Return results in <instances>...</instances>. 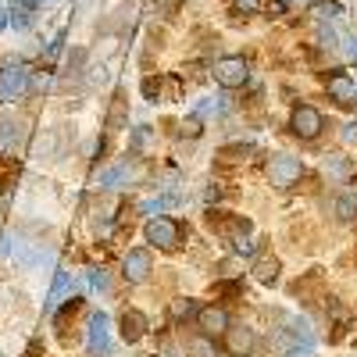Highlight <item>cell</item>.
I'll list each match as a JSON object with an SVG mask.
<instances>
[{"label":"cell","mask_w":357,"mask_h":357,"mask_svg":"<svg viewBox=\"0 0 357 357\" xmlns=\"http://www.w3.org/2000/svg\"><path fill=\"white\" fill-rule=\"evenodd\" d=\"M304 175V165L301 158H289V154H275L272 161H268V178H272V186L279 190H289L296 178Z\"/></svg>","instance_id":"cell-1"},{"label":"cell","mask_w":357,"mask_h":357,"mask_svg":"<svg viewBox=\"0 0 357 357\" xmlns=\"http://www.w3.org/2000/svg\"><path fill=\"white\" fill-rule=\"evenodd\" d=\"M211 72H215V79H218L225 89H236V86H243V82L250 79V68H247L243 57H218Z\"/></svg>","instance_id":"cell-2"},{"label":"cell","mask_w":357,"mask_h":357,"mask_svg":"<svg viewBox=\"0 0 357 357\" xmlns=\"http://www.w3.org/2000/svg\"><path fill=\"white\" fill-rule=\"evenodd\" d=\"M289 126H293V136H301V139H318L321 132V114L311 107V104H301V107H293V118H289Z\"/></svg>","instance_id":"cell-3"},{"label":"cell","mask_w":357,"mask_h":357,"mask_svg":"<svg viewBox=\"0 0 357 357\" xmlns=\"http://www.w3.org/2000/svg\"><path fill=\"white\" fill-rule=\"evenodd\" d=\"M143 232H146V240H151L154 247H161V250H175L178 247V225L172 218H151Z\"/></svg>","instance_id":"cell-4"},{"label":"cell","mask_w":357,"mask_h":357,"mask_svg":"<svg viewBox=\"0 0 357 357\" xmlns=\"http://www.w3.org/2000/svg\"><path fill=\"white\" fill-rule=\"evenodd\" d=\"M151 272H154V261H151V254H146V250H129V254H126V261H122L126 282L139 286V282L151 279Z\"/></svg>","instance_id":"cell-5"},{"label":"cell","mask_w":357,"mask_h":357,"mask_svg":"<svg viewBox=\"0 0 357 357\" xmlns=\"http://www.w3.org/2000/svg\"><path fill=\"white\" fill-rule=\"evenodd\" d=\"M254 347H257L254 329H247V325H229V329H225V350L232 357H250Z\"/></svg>","instance_id":"cell-6"},{"label":"cell","mask_w":357,"mask_h":357,"mask_svg":"<svg viewBox=\"0 0 357 357\" xmlns=\"http://www.w3.org/2000/svg\"><path fill=\"white\" fill-rule=\"evenodd\" d=\"M89 354L93 357H107L111 354V321L104 314L89 318Z\"/></svg>","instance_id":"cell-7"},{"label":"cell","mask_w":357,"mask_h":357,"mask_svg":"<svg viewBox=\"0 0 357 357\" xmlns=\"http://www.w3.org/2000/svg\"><path fill=\"white\" fill-rule=\"evenodd\" d=\"M25 86H29V72H25L22 65L4 68V72H0V100H15V97H22V93H25Z\"/></svg>","instance_id":"cell-8"},{"label":"cell","mask_w":357,"mask_h":357,"mask_svg":"<svg viewBox=\"0 0 357 357\" xmlns=\"http://www.w3.org/2000/svg\"><path fill=\"white\" fill-rule=\"evenodd\" d=\"M325 89H329V97L336 104H354L357 100V82L347 72H333L329 79H325Z\"/></svg>","instance_id":"cell-9"},{"label":"cell","mask_w":357,"mask_h":357,"mask_svg":"<svg viewBox=\"0 0 357 357\" xmlns=\"http://www.w3.org/2000/svg\"><path fill=\"white\" fill-rule=\"evenodd\" d=\"M197 321H200V333L204 336H222L225 329H229V314L222 311V307H200V314H197Z\"/></svg>","instance_id":"cell-10"},{"label":"cell","mask_w":357,"mask_h":357,"mask_svg":"<svg viewBox=\"0 0 357 357\" xmlns=\"http://www.w3.org/2000/svg\"><path fill=\"white\" fill-rule=\"evenodd\" d=\"M146 336V318L139 314V311H126L122 314V340L126 343H136V340H143Z\"/></svg>","instance_id":"cell-11"},{"label":"cell","mask_w":357,"mask_h":357,"mask_svg":"<svg viewBox=\"0 0 357 357\" xmlns=\"http://www.w3.org/2000/svg\"><path fill=\"white\" fill-rule=\"evenodd\" d=\"M250 272H254L257 282H275V279H279V261H275V257H257Z\"/></svg>","instance_id":"cell-12"},{"label":"cell","mask_w":357,"mask_h":357,"mask_svg":"<svg viewBox=\"0 0 357 357\" xmlns=\"http://www.w3.org/2000/svg\"><path fill=\"white\" fill-rule=\"evenodd\" d=\"M68 289H72V275H68V272H57V279H54V286H50V304H61Z\"/></svg>","instance_id":"cell-13"},{"label":"cell","mask_w":357,"mask_h":357,"mask_svg":"<svg viewBox=\"0 0 357 357\" xmlns=\"http://www.w3.org/2000/svg\"><path fill=\"white\" fill-rule=\"evenodd\" d=\"M175 204H178V197H175V193H165V197H158V200H146L143 211H165V207H175Z\"/></svg>","instance_id":"cell-14"},{"label":"cell","mask_w":357,"mask_h":357,"mask_svg":"<svg viewBox=\"0 0 357 357\" xmlns=\"http://www.w3.org/2000/svg\"><path fill=\"white\" fill-rule=\"evenodd\" d=\"M126 172H129L126 165H118V168H107V172L100 175V186H104V190H111V186L118 183V178H122V175H126Z\"/></svg>","instance_id":"cell-15"},{"label":"cell","mask_w":357,"mask_h":357,"mask_svg":"<svg viewBox=\"0 0 357 357\" xmlns=\"http://www.w3.org/2000/svg\"><path fill=\"white\" fill-rule=\"evenodd\" d=\"M190 350H193L197 357H215V347H211V340H207V336L193 340V343H190Z\"/></svg>","instance_id":"cell-16"},{"label":"cell","mask_w":357,"mask_h":357,"mask_svg":"<svg viewBox=\"0 0 357 357\" xmlns=\"http://www.w3.org/2000/svg\"><path fill=\"white\" fill-rule=\"evenodd\" d=\"M18 139V122H0V143H15Z\"/></svg>","instance_id":"cell-17"},{"label":"cell","mask_w":357,"mask_h":357,"mask_svg":"<svg viewBox=\"0 0 357 357\" xmlns=\"http://www.w3.org/2000/svg\"><path fill=\"white\" fill-rule=\"evenodd\" d=\"M132 146H136V151H146V146H151V129L139 126V129H136V136H132Z\"/></svg>","instance_id":"cell-18"},{"label":"cell","mask_w":357,"mask_h":357,"mask_svg":"<svg viewBox=\"0 0 357 357\" xmlns=\"http://www.w3.org/2000/svg\"><path fill=\"white\" fill-rule=\"evenodd\" d=\"M204 129H200V118H186L183 122V136H190V139H197Z\"/></svg>","instance_id":"cell-19"},{"label":"cell","mask_w":357,"mask_h":357,"mask_svg":"<svg viewBox=\"0 0 357 357\" xmlns=\"http://www.w3.org/2000/svg\"><path fill=\"white\" fill-rule=\"evenodd\" d=\"M89 286H93V289H100V293H107V272H89Z\"/></svg>","instance_id":"cell-20"},{"label":"cell","mask_w":357,"mask_h":357,"mask_svg":"<svg viewBox=\"0 0 357 357\" xmlns=\"http://www.w3.org/2000/svg\"><path fill=\"white\" fill-rule=\"evenodd\" d=\"M325 168H329L333 175H347V172H350V165H347L343 158H333V161H325Z\"/></svg>","instance_id":"cell-21"},{"label":"cell","mask_w":357,"mask_h":357,"mask_svg":"<svg viewBox=\"0 0 357 357\" xmlns=\"http://www.w3.org/2000/svg\"><path fill=\"white\" fill-rule=\"evenodd\" d=\"M336 211H340V218L347 222V218L357 215V207H354V200H340V204H336Z\"/></svg>","instance_id":"cell-22"},{"label":"cell","mask_w":357,"mask_h":357,"mask_svg":"<svg viewBox=\"0 0 357 357\" xmlns=\"http://www.w3.org/2000/svg\"><path fill=\"white\" fill-rule=\"evenodd\" d=\"M236 11H257L261 8V0H232Z\"/></svg>","instance_id":"cell-23"},{"label":"cell","mask_w":357,"mask_h":357,"mask_svg":"<svg viewBox=\"0 0 357 357\" xmlns=\"http://www.w3.org/2000/svg\"><path fill=\"white\" fill-rule=\"evenodd\" d=\"M172 314H175V318L190 314V301H175V304H172Z\"/></svg>","instance_id":"cell-24"},{"label":"cell","mask_w":357,"mask_h":357,"mask_svg":"<svg viewBox=\"0 0 357 357\" xmlns=\"http://www.w3.org/2000/svg\"><path fill=\"white\" fill-rule=\"evenodd\" d=\"M314 11H318V18H333V15H336L340 8H336V4H318Z\"/></svg>","instance_id":"cell-25"},{"label":"cell","mask_w":357,"mask_h":357,"mask_svg":"<svg viewBox=\"0 0 357 357\" xmlns=\"http://www.w3.org/2000/svg\"><path fill=\"white\" fill-rule=\"evenodd\" d=\"M343 139H347V143H357V122L343 126Z\"/></svg>","instance_id":"cell-26"},{"label":"cell","mask_w":357,"mask_h":357,"mask_svg":"<svg viewBox=\"0 0 357 357\" xmlns=\"http://www.w3.org/2000/svg\"><path fill=\"white\" fill-rule=\"evenodd\" d=\"M8 22H11V11H8V4H0V29H8Z\"/></svg>","instance_id":"cell-27"},{"label":"cell","mask_w":357,"mask_h":357,"mask_svg":"<svg viewBox=\"0 0 357 357\" xmlns=\"http://www.w3.org/2000/svg\"><path fill=\"white\" fill-rule=\"evenodd\" d=\"M350 54H354V57H357V40H350Z\"/></svg>","instance_id":"cell-28"}]
</instances>
